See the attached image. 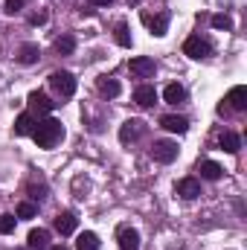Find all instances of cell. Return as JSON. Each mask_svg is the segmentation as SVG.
Here are the masks:
<instances>
[{"mask_svg":"<svg viewBox=\"0 0 247 250\" xmlns=\"http://www.w3.org/2000/svg\"><path fill=\"white\" fill-rule=\"evenodd\" d=\"M32 140H35L38 148H53L56 143L64 140V125L59 123V120H53V117L38 120V123H35V131H32Z\"/></svg>","mask_w":247,"mask_h":250,"instance_id":"obj_1","label":"cell"},{"mask_svg":"<svg viewBox=\"0 0 247 250\" xmlns=\"http://www.w3.org/2000/svg\"><path fill=\"white\" fill-rule=\"evenodd\" d=\"M50 87H53L62 99H70V96L76 93L79 82H76V76H73V73H67V70H56V73L50 76Z\"/></svg>","mask_w":247,"mask_h":250,"instance_id":"obj_2","label":"cell"},{"mask_svg":"<svg viewBox=\"0 0 247 250\" xmlns=\"http://www.w3.org/2000/svg\"><path fill=\"white\" fill-rule=\"evenodd\" d=\"M184 53L189 56V59H195V62H204V59H209V56H212V44H209V41H204L201 35H192V38H186Z\"/></svg>","mask_w":247,"mask_h":250,"instance_id":"obj_3","label":"cell"},{"mask_svg":"<svg viewBox=\"0 0 247 250\" xmlns=\"http://www.w3.org/2000/svg\"><path fill=\"white\" fill-rule=\"evenodd\" d=\"M151 157L157 163H175L178 160V143H172V140H154Z\"/></svg>","mask_w":247,"mask_h":250,"instance_id":"obj_4","label":"cell"},{"mask_svg":"<svg viewBox=\"0 0 247 250\" xmlns=\"http://www.w3.org/2000/svg\"><path fill=\"white\" fill-rule=\"evenodd\" d=\"M145 131H148V125L143 123V120H125V123L120 125V143H123V146L137 143Z\"/></svg>","mask_w":247,"mask_h":250,"instance_id":"obj_5","label":"cell"},{"mask_svg":"<svg viewBox=\"0 0 247 250\" xmlns=\"http://www.w3.org/2000/svg\"><path fill=\"white\" fill-rule=\"evenodd\" d=\"M26 102H29V114H38V117H41V114L47 117V114L56 108V102H50V96L41 93V90H32V93L26 96Z\"/></svg>","mask_w":247,"mask_h":250,"instance_id":"obj_6","label":"cell"},{"mask_svg":"<svg viewBox=\"0 0 247 250\" xmlns=\"http://www.w3.org/2000/svg\"><path fill=\"white\" fill-rule=\"evenodd\" d=\"M128 70H131L137 79H148V76H154L157 64H154V59H148V56H137V59H131Z\"/></svg>","mask_w":247,"mask_h":250,"instance_id":"obj_7","label":"cell"},{"mask_svg":"<svg viewBox=\"0 0 247 250\" xmlns=\"http://www.w3.org/2000/svg\"><path fill=\"white\" fill-rule=\"evenodd\" d=\"M143 23L151 29V35H157V38H163L166 32H169V12H160V15H143Z\"/></svg>","mask_w":247,"mask_h":250,"instance_id":"obj_8","label":"cell"},{"mask_svg":"<svg viewBox=\"0 0 247 250\" xmlns=\"http://www.w3.org/2000/svg\"><path fill=\"white\" fill-rule=\"evenodd\" d=\"M224 102L230 105V111L245 114V111H247V87H245V84H236V87L227 93V99H224Z\"/></svg>","mask_w":247,"mask_h":250,"instance_id":"obj_9","label":"cell"},{"mask_svg":"<svg viewBox=\"0 0 247 250\" xmlns=\"http://www.w3.org/2000/svg\"><path fill=\"white\" fill-rule=\"evenodd\" d=\"M175 195H181L184 201H195V198L201 195V184H198V178H181V181L175 184Z\"/></svg>","mask_w":247,"mask_h":250,"instance_id":"obj_10","label":"cell"},{"mask_svg":"<svg viewBox=\"0 0 247 250\" xmlns=\"http://www.w3.org/2000/svg\"><path fill=\"white\" fill-rule=\"evenodd\" d=\"M96 90H99V96H105V99H117V96L123 93V84H120L117 79H111V76H99V79H96Z\"/></svg>","mask_w":247,"mask_h":250,"instance_id":"obj_11","label":"cell"},{"mask_svg":"<svg viewBox=\"0 0 247 250\" xmlns=\"http://www.w3.org/2000/svg\"><path fill=\"white\" fill-rule=\"evenodd\" d=\"M117 242H120V250H140V233L134 227H120Z\"/></svg>","mask_w":247,"mask_h":250,"instance_id":"obj_12","label":"cell"},{"mask_svg":"<svg viewBox=\"0 0 247 250\" xmlns=\"http://www.w3.org/2000/svg\"><path fill=\"white\" fill-rule=\"evenodd\" d=\"M134 102H137L140 108H154V102H157V90H154L151 84H140V87L134 90Z\"/></svg>","mask_w":247,"mask_h":250,"instance_id":"obj_13","label":"cell"},{"mask_svg":"<svg viewBox=\"0 0 247 250\" xmlns=\"http://www.w3.org/2000/svg\"><path fill=\"white\" fill-rule=\"evenodd\" d=\"M76 224H79V218L73 212H67V209L56 215V233H62V236H73L76 233Z\"/></svg>","mask_w":247,"mask_h":250,"instance_id":"obj_14","label":"cell"},{"mask_svg":"<svg viewBox=\"0 0 247 250\" xmlns=\"http://www.w3.org/2000/svg\"><path fill=\"white\" fill-rule=\"evenodd\" d=\"M160 125H163L166 131H172V134H186V131H189V120H186V117H178V114H166V117L160 120Z\"/></svg>","mask_w":247,"mask_h":250,"instance_id":"obj_15","label":"cell"},{"mask_svg":"<svg viewBox=\"0 0 247 250\" xmlns=\"http://www.w3.org/2000/svg\"><path fill=\"white\" fill-rule=\"evenodd\" d=\"M38 59H41V50H38V44H21V50H18V64L29 67V64H35Z\"/></svg>","mask_w":247,"mask_h":250,"instance_id":"obj_16","label":"cell"},{"mask_svg":"<svg viewBox=\"0 0 247 250\" xmlns=\"http://www.w3.org/2000/svg\"><path fill=\"white\" fill-rule=\"evenodd\" d=\"M26 245L32 250H44L50 245V230H44V227H38V230H29V236H26Z\"/></svg>","mask_w":247,"mask_h":250,"instance_id":"obj_17","label":"cell"},{"mask_svg":"<svg viewBox=\"0 0 247 250\" xmlns=\"http://www.w3.org/2000/svg\"><path fill=\"white\" fill-rule=\"evenodd\" d=\"M32 131H35V114L23 111V114L15 120V134H18V137H26V134H32Z\"/></svg>","mask_w":247,"mask_h":250,"instance_id":"obj_18","label":"cell"},{"mask_svg":"<svg viewBox=\"0 0 247 250\" xmlns=\"http://www.w3.org/2000/svg\"><path fill=\"white\" fill-rule=\"evenodd\" d=\"M218 143H221V148H224L227 154H239V148H242V137H239L236 131H224Z\"/></svg>","mask_w":247,"mask_h":250,"instance_id":"obj_19","label":"cell"},{"mask_svg":"<svg viewBox=\"0 0 247 250\" xmlns=\"http://www.w3.org/2000/svg\"><path fill=\"white\" fill-rule=\"evenodd\" d=\"M221 175H224V169L215 160H204L201 163V178L204 181H221Z\"/></svg>","mask_w":247,"mask_h":250,"instance_id":"obj_20","label":"cell"},{"mask_svg":"<svg viewBox=\"0 0 247 250\" xmlns=\"http://www.w3.org/2000/svg\"><path fill=\"white\" fill-rule=\"evenodd\" d=\"M76 250H99V236L90 233V230L79 233V239H76Z\"/></svg>","mask_w":247,"mask_h":250,"instance_id":"obj_21","label":"cell"},{"mask_svg":"<svg viewBox=\"0 0 247 250\" xmlns=\"http://www.w3.org/2000/svg\"><path fill=\"white\" fill-rule=\"evenodd\" d=\"M26 192H29L32 201H44V198H47V181H44V178H32L29 187H26Z\"/></svg>","mask_w":247,"mask_h":250,"instance_id":"obj_22","label":"cell"},{"mask_svg":"<svg viewBox=\"0 0 247 250\" xmlns=\"http://www.w3.org/2000/svg\"><path fill=\"white\" fill-rule=\"evenodd\" d=\"M163 99L169 102V105H181L186 99V90H184V84H169L166 90H163Z\"/></svg>","mask_w":247,"mask_h":250,"instance_id":"obj_23","label":"cell"},{"mask_svg":"<svg viewBox=\"0 0 247 250\" xmlns=\"http://www.w3.org/2000/svg\"><path fill=\"white\" fill-rule=\"evenodd\" d=\"M76 50V38L73 35H62V38H56V53L59 56H70Z\"/></svg>","mask_w":247,"mask_h":250,"instance_id":"obj_24","label":"cell"},{"mask_svg":"<svg viewBox=\"0 0 247 250\" xmlns=\"http://www.w3.org/2000/svg\"><path fill=\"white\" fill-rule=\"evenodd\" d=\"M114 38H117V44L120 47H131V32H128V23H117V29H114Z\"/></svg>","mask_w":247,"mask_h":250,"instance_id":"obj_25","label":"cell"},{"mask_svg":"<svg viewBox=\"0 0 247 250\" xmlns=\"http://www.w3.org/2000/svg\"><path fill=\"white\" fill-rule=\"evenodd\" d=\"M209 21H212V26H215V29H224V32H230V29H233V21H230L227 15H221V12H218V15H212Z\"/></svg>","mask_w":247,"mask_h":250,"instance_id":"obj_26","label":"cell"},{"mask_svg":"<svg viewBox=\"0 0 247 250\" xmlns=\"http://www.w3.org/2000/svg\"><path fill=\"white\" fill-rule=\"evenodd\" d=\"M35 204H29V201H23V204H18V218H35Z\"/></svg>","mask_w":247,"mask_h":250,"instance_id":"obj_27","label":"cell"},{"mask_svg":"<svg viewBox=\"0 0 247 250\" xmlns=\"http://www.w3.org/2000/svg\"><path fill=\"white\" fill-rule=\"evenodd\" d=\"M0 233H15V215H0Z\"/></svg>","mask_w":247,"mask_h":250,"instance_id":"obj_28","label":"cell"},{"mask_svg":"<svg viewBox=\"0 0 247 250\" xmlns=\"http://www.w3.org/2000/svg\"><path fill=\"white\" fill-rule=\"evenodd\" d=\"M23 9V0H6V15H18Z\"/></svg>","mask_w":247,"mask_h":250,"instance_id":"obj_29","label":"cell"},{"mask_svg":"<svg viewBox=\"0 0 247 250\" xmlns=\"http://www.w3.org/2000/svg\"><path fill=\"white\" fill-rule=\"evenodd\" d=\"M29 21H32V23H35V26H38V23H44V21H47V15H44V12H41V15H32V18H29Z\"/></svg>","mask_w":247,"mask_h":250,"instance_id":"obj_30","label":"cell"},{"mask_svg":"<svg viewBox=\"0 0 247 250\" xmlns=\"http://www.w3.org/2000/svg\"><path fill=\"white\" fill-rule=\"evenodd\" d=\"M87 3H90V6H111L114 0H87Z\"/></svg>","mask_w":247,"mask_h":250,"instance_id":"obj_31","label":"cell"},{"mask_svg":"<svg viewBox=\"0 0 247 250\" xmlns=\"http://www.w3.org/2000/svg\"><path fill=\"white\" fill-rule=\"evenodd\" d=\"M50 250H67V248H64V245H56V248H50Z\"/></svg>","mask_w":247,"mask_h":250,"instance_id":"obj_32","label":"cell"}]
</instances>
